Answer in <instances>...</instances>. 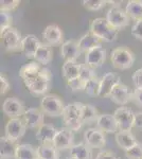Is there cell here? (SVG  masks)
<instances>
[{"mask_svg":"<svg viewBox=\"0 0 142 159\" xmlns=\"http://www.w3.org/2000/svg\"><path fill=\"white\" fill-rule=\"evenodd\" d=\"M52 79V73L48 68L43 67L40 74L35 80L25 84L30 92L33 94H45L50 87V82Z\"/></svg>","mask_w":142,"mask_h":159,"instance_id":"cell-5","label":"cell"},{"mask_svg":"<svg viewBox=\"0 0 142 159\" xmlns=\"http://www.w3.org/2000/svg\"><path fill=\"white\" fill-rule=\"evenodd\" d=\"M2 111L11 119H14V118L24 116L25 110V105L20 100L17 98H7L4 100L3 105H2Z\"/></svg>","mask_w":142,"mask_h":159,"instance_id":"cell-10","label":"cell"},{"mask_svg":"<svg viewBox=\"0 0 142 159\" xmlns=\"http://www.w3.org/2000/svg\"><path fill=\"white\" fill-rule=\"evenodd\" d=\"M24 121L28 129H35L44 124V112L35 107H30L25 110Z\"/></svg>","mask_w":142,"mask_h":159,"instance_id":"cell-18","label":"cell"},{"mask_svg":"<svg viewBox=\"0 0 142 159\" xmlns=\"http://www.w3.org/2000/svg\"><path fill=\"white\" fill-rule=\"evenodd\" d=\"M131 33L134 38H136V39L141 40L142 42V19L135 21V24H134L133 27H131Z\"/></svg>","mask_w":142,"mask_h":159,"instance_id":"cell-40","label":"cell"},{"mask_svg":"<svg viewBox=\"0 0 142 159\" xmlns=\"http://www.w3.org/2000/svg\"><path fill=\"white\" fill-rule=\"evenodd\" d=\"M69 159H76V158H74V157H70V158H69Z\"/></svg>","mask_w":142,"mask_h":159,"instance_id":"cell-46","label":"cell"},{"mask_svg":"<svg viewBox=\"0 0 142 159\" xmlns=\"http://www.w3.org/2000/svg\"><path fill=\"white\" fill-rule=\"evenodd\" d=\"M95 159H119V158L112 152H109V151H101L100 153H98Z\"/></svg>","mask_w":142,"mask_h":159,"instance_id":"cell-44","label":"cell"},{"mask_svg":"<svg viewBox=\"0 0 142 159\" xmlns=\"http://www.w3.org/2000/svg\"><path fill=\"white\" fill-rule=\"evenodd\" d=\"M95 72L94 71V69L88 67L87 65H82V70L81 73H80V78H81L83 81L88 82L89 80L95 78Z\"/></svg>","mask_w":142,"mask_h":159,"instance_id":"cell-39","label":"cell"},{"mask_svg":"<svg viewBox=\"0 0 142 159\" xmlns=\"http://www.w3.org/2000/svg\"><path fill=\"white\" fill-rule=\"evenodd\" d=\"M42 65L37 61H31L29 64H25L19 70V76L24 80L25 84L29 83L37 78L42 71Z\"/></svg>","mask_w":142,"mask_h":159,"instance_id":"cell-20","label":"cell"},{"mask_svg":"<svg viewBox=\"0 0 142 159\" xmlns=\"http://www.w3.org/2000/svg\"><path fill=\"white\" fill-rule=\"evenodd\" d=\"M108 98L118 105H125L130 102V100H131V93L128 87L122 82H120L113 87Z\"/></svg>","mask_w":142,"mask_h":159,"instance_id":"cell-14","label":"cell"},{"mask_svg":"<svg viewBox=\"0 0 142 159\" xmlns=\"http://www.w3.org/2000/svg\"><path fill=\"white\" fill-rule=\"evenodd\" d=\"M134 127L142 129V111L135 112V117H134Z\"/></svg>","mask_w":142,"mask_h":159,"instance_id":"cell-45","label":"cell"},{"mask_svg":"<svg viewBox=\"0 0 142 159\" xmlns=\"http://www.w3.org/2000/svg\"><path fill=\"white\" fill-rule=\"evenodd\" d=\"M107 3L106 0H83L82 4L89 11H99Z\"/></svg>","mask_w":142,"mask_h":159,"instance_id":"cell-34","label":"cell"},{"mask_svg":"<svg viewBox=\"0 0 142 159\" xmlns=\"http://www.w3.org/2000/svg\"><path fill=\"white\" fill-rule=\"evenodd\" d=\"M40 46V43L38 38L33 34H28L22 38L21 43V52L28 58H34V56L37 52L38 48Z\"/></svg>","mask_w":142,"mask_h":159,"instance_id":"cell-19","label":"cell"},{"mask_svg":"<svg viewBox=\"0 0 142 159\" xmlns=\"http://www.w3.org/2000/svg\"><path fill=\"white\" fill-rule=\"evenodd\" d=\"M120 82H121L120 76L115 74L113 72H107L106 74H104L103 78L101 79L99 97H103V98L109 97L113 87L117 85L118 83H120Z\"/></svg>","mask_w":142,"mask_h":159,"instance_id":"cell-17","label":"cell"},{"mask_svg":"<svg viewBox=\"0 0 142 159\" xmlns=\"http://www.w3.org/2000/svg\"><path fill=\"white\" fill-rule=\"evenodd\" d=\"M105 19L112 28L122 30L130 25V16L121 7H112L106 13Z\"/></svg>","mask_w":142,"mask_h":159,"instance_id":"cell-6","label":"cell"},{"mask_svg":"<svg viewBox=\"0 0 142 159\" xmlns=\"http://www.w3.org/2000/svg\"><path fill=\"white\" fill-rule=\"evenodd\" d=\"M85 85H86V82L83 81L81 78H76L72 80H68L67 81V86L71 89L72 91H82L85 89Z\"/></svg>","mask_w":142,"mask_h":159,"instance_id":"cell-37","label":"cell"},{"mask_svg":"<svg viewBox=\"0 0 142 159\" xmlns=\"http://www.w3.org/2000/svg\"><path fill=\"white\" fill-rule=\"evenodd\" d=\"M25 129H27V125L25 121H22L20 118H14L7 121L4 132H6L7 138H9L13 142H16L25 134Z\"/></svg>","mask_w":142,"mask_h":159,"instance_id":"cell-9","label":"cell"},{"mask_svg":"<svg viewBox=\"0 0 142 159\" xmlns=\"http://www.w3.org/2000/svg\"><path fill=\"white\" fill-rule=\"evenodd\" d=\"M89 30L102 42L112 43L118 37V30L112 28L105 18H94L91 20Z\"/></svg>","mask_w":142,"mask_h":159,"instance_id":"cell-2","label":"cell"},{"mask_svg":"<svg viewBox=\"0 0 142 159\" xmlns=\"http://www.w3.org/2000/svg\"><path fill=\"white\" fill-rule=\"evenodd\" d=\"M100 115L98 114V110L95 107H94L90 104H84L83 110H82V121L84 123H90V122H97L98 118Z\"/></svg>","mask_w":142,"mask_h":159,"instance_id":"cell-32","label":"cell"},{"mask_svg":"<svg viewBox=\"0 0 142 159\" xmlns=\"http://www.w3.org/2000/svg\"><path fill=\"white\" fill-rule=\"evenodd\" d=\"M13 17L7 12H0V33L4 32L9 28H12Z\"/></svg>","mask_w":142,"mask_h":159,"instance_id":"cell-35","label":"cell"},{"mask_svg":"<svg viewBox=\"0 0 142 159\" xmlns=\"http://www.w3.org/2000/svg\"><path fill=\"white\" fill-rule=\"evenodd\" d=\"M82 70V65L76 63V61H65L62 66V73L67 81L79 78Z\"/></svg>","mask_w":142,"mask_h":159,"instance_id":"cell-25","label":"cell"},{"mask_svg":"<svg viewBox=\"0 0 142 159\" xmlns=\"http://www.w3.org/2000/svg\"><path fill=\"white\" fill-rule=\"evenodd\" d=\"M10 89V82L7 81V79L4 75H0V93L4 94L7 93V90Z\"/></svg>","mask_w":142,"mask_h":159,"instance_id":"cell-42","label":"cell"},{"mask_svg":"<svg viewBox=\"0 0 142 159\" xmlns=\"http://www.w3.org/2000/svg\"><path fill=\"white\" fill-rule=\"evenodd\" d=\"M84 141L89 148H101L106 143V138L104 133L99 129L91 127L85 130L84 133Z\"/></svg>","mask_w":142,"mask_h":159,"instance_id":"cell-12","label":"cell"},{"mask_svg":"<svg viewBox=\"0 0 142 159\" xmlns=\"http://www.w3.org/2000/svg\"><path fill=\"white\" fill-rule=\"evenodd\" d=\"M127 159H142V143H137L130 150L125 151Z\"/></svg>","mask_w":142,"mask_h":159,"instance_id":"cell-36","label":"cell"},{"mask_svg":"<svg viewBox=\"0 0 142 159\" xmlns=\"http://www.w3.org/2000/svg\"><path fill=\"white\" fill-rule=\"evenodd\" d=\"M15 159H39V155L36 148L28 143H24L17 145Z\"/></svg>","mask_w":142,"mask_h":159,"instance_id":"cell-26","label":"cell"},{"mask_svg":"<svg viewBox=\"0 0 142 159\" xmlns=\"http://www.w3.org/2000/svg\"><path fill=\"white\" fill-rule=\"evenodd\" d=\"M116 120L119 125V130H128L134 127V117H135V112L131 108L126 106H121L115 110L113 112Z\"/></svg>","mask_w":142,"mask_h":159,"instance_id":"cell-8","label":"cell"},{"mask_svg":"<svg viewBox=\"0 0 142 159\" xmlns=\"http://www.w3.org/2000/svg\"><path fill=\"white\" fill-rule=\"evenodd\" d=\"M19 0H1L0 1V10L1 12L10 13L19 6Z\"/></svg>","mask_w":142,"mask_h":159,"instance_id":"cell-38","label":"cell"},{"mask_svg":"<svg viewBox=\"0 0 142 159\" xmlns=\"http://www.w3.org/2000/svg\"><path fill=\"white\" fill-rule=\"evenodd\" d=\"M0 157L1 159H11L15 158V154H16V148L15 142H13L7 138L6 136L0 138Z\"/></svg>","mask_w":142,"mask_h":159,"instance_id":"cell-27","label":"cell"},{"mask_svg":"<svg viewBox=\"0 0 142 159\" xmlns=\"http://www.w3.org/2000/svg\"><path fill=\"white\" fill-rule=\"evenodd\" d=\"M83 105L84 104L81 102H73L65 106L62 118L67 129H71L72 132L79 130L83 125V121H82Z\"/></svg>","mask_w":142,"mask_h":159,"instance_id":"cell-1","label":"cell"},{"mask_svg":"<svg viewBox=\"0 0 142 159\" xmlns=\"http://www.w3.org/2000/svg\"><path fill=\"white\" fill-rule=\"evenodd\" d=\"M39 159H42V158H39Z\"/></svg>","mask_w":142,"mask_h":159,"instance_id":"cell-47","label":"cell"},{"mask_svg":"<svg viewBox=\"0 0 142 159\" xmlns=\"http://www.w3.org/2000/svg\"><path fill=\"white\" fill-rule=\"evenodd\" d=\"M34 58L40 65L43 66L48 65L51 61V60H52V50H51L50 46L47 45V43H40Z\"/></svg>","mask_w":142,"mask_h":159,"instance_id":"cell-29","label":"cell"},{"mask_svg":"<svg viewBox=\"0 0 142 159\" xmlns=\"http://www.w3.org/2000/svg\"><path fill=\"white\" fill-rule=\"evenodd\" d=\"M43 38L45 43L49 46H57L63 42V31L56 25H49L43 31ZM63 45V43H62Z\"/></svg>","mask_w":142,"mask_h":159,"instance_id":"cell-15","label":"cell"},{"mask_svg":"<svg viewBox=\"0 0 142 159\" xmlns=\"http://www.w3.org/2000/svg\"><path fill=\"white\" fill-rule=\"evenodd\" d=\"M40 108L44 114L50 117L63 116L65 105L57 96L54 94H45L40 100Z\"/></svg>","mask_w":142,"mask_h":159,"instance_id":"cell-4","label":"cell"},{"mask_svg":"<svg viewBox=\"0 0 142 159\" xmlns=\"http://www.w3.org/2000/svg\"><path fill=\"white\" fill-rule=\"evenodd\" d=\"M106 61V50L102 46H98L85 54V65L90 68H99Z\"/></svg>","mask_w":142,"mask_h":159,"instance_id":"cell-11","label":"cell"},{"mask_svg":"<svg viewBox=\"0 0 142 159\" xmlns=\"http://www.w3.org/2000/svg\"><path fill=\"white\" fill-rule=\"evenodd\" d=\"M116 141H117L119 147L125 151L130 150L131 148H133L134 145L138 143L135 136L128 130H119L116 134Z\"/></svg>","mask_w":142,"mask_h":159,"instance_id":"cell-24","label":"cell"},{"mask_svg":"<svg viewBox=\"0 0 142 159\" xmlns=\"http://www.w3.org/2000/svg\"><path fill=\"white\" fill-rule=\"evenodd\" d=\"M100 85H101V80L95 76V78L89 80L86 82L84 91L86 92L88 96H99L100 91Z\"/></svg>","mask_w":142,"mask_h":159,"instance_id":"cell-33","label":"cell"},{"mask_svg":"<svg viewBox=\"0 0 142 159\" xmlns=\"http://www.w3.org/2000/svg\"><path fill=\"white\" fill-rule=\"evenodd\" d=\"M81 50L79 48L77 42L73 39L66 40L63 43L61 48V54L62 57L65 61H76L81 55Z\"/></svg>","mask_w":142,"mask_h":159,"instance_id":"cell-21","label":"cell"},{"mask_svg":"<svg viewBox=\"0 0 142 159\" xmlns=\"http://www.w3.org/2000/svg\"><path fill=\"white\" fill-rule=\"evenodd\" d=\"M125 12L130 16V18L137 20L142 19V1L140 0H131L127 2L125 7Z\"/></svg>","mask_w":142,"mask_h":159,"instance_id":"cell-30","label":"cell"},{"mask_svg":"<svg viewBox=\"0 0 142 159\" xmlns=\"http://www.w3.org/2000/svg\"><path fill=\"white\" fill-rule=\"evenodd\" d=\"M97 126L100 130L108 134H117L119 130V125L116 118L112 114H102L97 120Z\"/></svg>","mask_w":142,"mask_h":159,"instance_id":"cell-16","label":"cell"},{"mask_svg":"<svg viewBox=\"0 0 142 159\" xmlns=\"http://www.w3.org/2000/svg\"><path fill=\"white\" fill-rule=\"evenodd\" d=\"M133 82L136 88L142 89V68L136 70L133 74Z\"/></svg>","mask_w":142,"mask_h":159,"instance_id":"cell-41","label":"cell"},{"mask_svg":"<svg viewBox=\"0 0 142 159\" xmlns=\"http://www.w3.org/2000/svg\"><path fill=\"white\" fill-rule=\"evenodd\" d=\"M1 34L2 45L7 51H17L21 50V43L22 38L20 32L16 28H9L4 32L0 33Z\"/></svg>","mask_w":142,"mask_h":159,"instance_id":"cell-7","label":"cell"},{"mask_svg":"<svg viewBox=\"0 0 142 159\" xmlns=\"http://www.w3.org/2000/svg\"><path fill=\"white\" fill-rule=\"evenodd\" d=\"M101 42H102V40H101L100 38H98L94 34H92L91 32H88L80 38L79 42H77V45H79V48H80V50H81V52L87 53L88 51L94 49V48L100 46Z\"/></svg>","mask_w":142,"mask_h":159,"instance_id":"cell-23","label":"cell"},{"mask_svg":"<svg viewBox=\"0 0 142 159\" xmlns=\"http://www.w3.org/2000/svg\"><path fill=\"white\" fill-rule=\"evenodd\" d=\"M73 140H74L73 132L71 129H67V127H63V129H58L52 144L54 145V148L56 150L64 151L67 150V148H71V147L73 145Z\"/></svg>","mask_w":142,"mask_h":159,"instance_id":"cell-13","label":"cell"},{"mask_svg":"<svg viewBox=\"0 0 142 159\" xmlns=\"http://www.w3.org/2000/svg\"><path fill=\"white\" fill-rule=\"evenodd\" d=\"M112 66L119 70H126L133 67L135 63V55L130 49L125 47L116 48L110 54Z\"/></svg>","mask_w":142,"mask_h":159,"instance_id":"cell-3","label":"cell"},{"mask_svg":"<svg viewBox=\"0 0 142 159\" xmlns=\"http://www.w3.org/2000/svg\"><path fill=\"white\" fill-rule=\"evenodd\" d=\"M70 156L76 159H92V151L86 143L73 144L70 148Z\"/></svg>","mask_w":142,"mask_h":159,"instance_id":"cell-28","label":"cell"},{"mask_svg":"<svg viewBox=\"0 0 142 159\" xmlns=\"http://www.w3.org/2000/svg\"><path fill=\"white\" fill-rule=\"evenodd\" d=\"M38 155L39 158L42 159H58V150L54 148L52 143H45V144H40L37 148Z\"/></svg>","mask_w":142,"mask_h":159,"instance_id":"cell-31","label":"cell"},{"mask_svg":"<svg viewBox=\"0 0 142 159\" xmlns=\"http://www.w3.org/2000/svg\"><path fill=\"white\" fill-rule=\"evenodd\" d=\"M58 129H56L55 127L52 126L50 124H44L42 126L38 127L37 132L35 134V137L39 142H42V144L45 143H53V140L55 138L56 134H57Z\"/></svg>","mask_w":142,"mask_h":159,"instance_id":"cell-22","label":"cell"},{"mask_svg":"<svg viewBox=\"0 0 142 159\" xmlns=\"http://www.w3.org/2000/svg\"><path fill=\"white\" fill-rule=\"evenodd\" d=\"M131 101H134L137 105L142 106V89L136 88L131 93Z\"/></svg>","mask_w":142,"mask_h":159,"instance_id":"cell-43","label":"cell"}]
</instances>
